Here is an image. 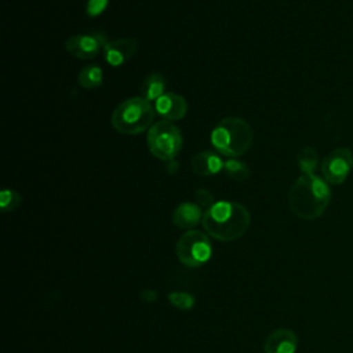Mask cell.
I'll list each match as a JSON object with an SVG mask.
<instances>
[{"label": "cell", "instance_id": "cell-1", "mask_svg": "<svg viewBox=\"0 0 353 353\" xmlns=\"http://www.w3.org/2000/svg\"><path fill=\"white\" fill-rule=\"evenodd\" d=\"M287 201L295 216L313 221L325 212L331 201V189L324 178L316 174H301L290 188Z\"/></svg>", "mask_w": 353, "mask_h": 353}, {"label": "cell", "instance_id": "cell-2", "mask_svg": "<svg viewBox=\"0 0 353 353\" xmlns=\"http://www.w3.org/2000/svg\"><path fill=\"white\" fill-rule=\"evenodd\" d=\"M251 223L248 210L236 201H215L204 211L201 225L208 236L228 243L240 239Z\"/></svg>", "mask_w": 353, "mask_h": 353}, {"label": "cell", "instance_id": "cell-3", "mask_svg": "<svg viewBox=\"0 0 353 353\" xmlns=\"http://www.w3.org/2000/svg\"><path fill=\"white\" fill-rule=\"evenodd\" d=\"M210 141L218 153L229 159H236L247 153L251 148L254 131L244 119L228 116L215 124Z\"/></svg>", "mask_w": 353, "mask_h": 353}, {"label": "cell", "instance_id": "cell-4", "mask_svg": "<svg viewBox=\"0 0 353 353\" xmlns=\"http://www.w3.org/2000/svg\"><path fill=\"white\" fill-rule=\"evenodd\" d=\"M154 106L143 97H132L120 102L112 116V127L124 135H138L149 130L154 123Z\"/></svg>", "mask_w": 353, "mask_h": 353}, {"label": "cell", "instance_id": "cell-5", "mask_svg": "<svg viewBox=\"0 0 353 353\" xmlns=\"http://www.w3.org/2000/svg\"><path fill=\"white\" fill-rule=\"evenodd\" d=\"M148 148L152 156L161 161H172L181 152L182 134L171 121H156L149 130L146 137Z\"/></svg>", "mask_w": 353, "mask_h": 353}, {"label": "cell", "instance_id": "cell-6", "mask_svg": "<svg viewBox=\"0 0 353 353\" xmlns=\"http://www.w3.org/2000/svg\"><path fill=\"white\" fill-rule=\"evenodd\" d=\"M175 254L179 262L186 268L204 265L212 254L208 234L196 229L186 230L175 244Z\"/></svg>", "mask_w": 353, "mask_h": 353}, {"label": "cell", "instance_id": "cell-7", "mask_svg": "<svg viewBox=\"0 0 353 353\" xmlns=\"http://www.w3.org/2000/svg\"><path fill=\"white\" fill-rule=\"evenodd\" d=\"M353 168V153L349 148H336L331 150L321 161L323 178L331 185H341L349 176Z\"/></svg>", "mask_w": 353, "mask_h": 353}, {"label": "cell", "instance_id": "cell-8", "mask_svg": "<svg viewBox=\"0 0 353 353\" xmlns=\"http://www.w3.org/2000/svg\"><path fill=\"white\" fill-rule=\"evenodd\" d=\"M108 40L103 33H81L66 39L63 47L66 52L79 59H92L106 46Z\"/></svg>", "mask_w": 353, "mask_h": 353}, {"label": "cell", "instance_id": "cell-9", "mask_svg": "<svg viewBox=\"0 0 353 353\" xmlns=\"http://www.w3.org/2000/svg\"><path fill=\"white\" fill-rule=\"evenodd\" d=\"M138 51V41L134 37L114 39L103 47V58L110 66H120L130 61Z\"/></svg>", "mask_w": 353, "mask_h": 353}, {"label": "cell", "instance_id": "cell-10", "mask_svg": "<svg viewBox=\"0 0 353 353\" xmlns=\"http://www.w3.org/2000/svg\"><path fill=\"white\" fill-rule=\"evenodd\" d=\"M188 101L176 92H165L154 101L156 114L167 121L181 120L188 113Z\"/></svg>", "mask_w": 353, "mask_h": 353}, {"label": "cell", "instance_id": "cell-11", "mask_svg": "<svg viewBox=\"0 0 353 353\" xmlns=\"http://www.w3.org/2000/svg\"><path fill=\"white\" fill-rule=\"evenodd\" d=\"M298 349V336L290 328L273 330L263 342L265 353H295Z\"/></svg>", "mask_w": 353, "mask_h": 353}, {"label": "cell", "instance_id": "cell-12", "mask_svg": "<svg viewBox=\"0 0 353 353\" xmlns=\"http://www.w3.org/2000/svg\"><path fill=\"white\" fill-rule=\"evenodd\" d=\"M203 210L197 203L183 201L175 207L172 212V223L185 230H190L203 219Z\"/></svg>", "mask_w": 353, "mask_h": 353}, {"label": "cell", "instance_id": "cell-13", "mask_svg": "<svg viewBox=\"0 0 353 353\" xmlns=\"http://www.w3.org/2000/svg\"><path fill=\"white\" fill-rule=\"evenodd\" d=\"M223 164L225 161H222L216 153L211 150H203L193 156L190 167L196 175L210 176L221 172L223 170Z\"/></svg>", "mask_w": 353, "mask_h": 353}, {"label": "cell", "instance_id": "cell-14", "mask_svg": "<svg viewBox=\"0 0 353 353\" xmlns=\"http://www.w3.org/2000/svg\"><path fill=\"white\" fill-rule=\"evenodd\" d=\"M167 87V79L164 74L153 72L149 76H146L141 84V92L145 99L149 102L157 101L163 94H165Z\"/></svg>", "mask_w": 353, "mask_h": 353}, {"label": "cell", "instance_id": "cell-15", "mask_svg": "<svg viewBox=\"0 0 353 353\" xmlns=\"http://www.w3.org/2000/svg\"><path fill=\"white\" fill-rule=\"evenodd\" d=\"M103 81V72L102 68L98 65H87L84 66L77 74V83L81 88L94 90L102 85Z\"/></svg>", "mask_w": 353, "mask_h": 353}, {"label": "cell", "instance_id": "cell-16", "mask_svg": "<svg viewBox=\"0 0 353 353\" xmlns=\"http://www.w3.org/2000/svg\"><path fill=\"white\" fill-rule=\"evenodd\" d=\"M296 163L302 174H314L319 165V154L314 148L305 146L296 154Z\"/></svg>", "mask_w": 353, "mask_h": 353}, {"label": "cell", "instance_id": "cell-17", "mask_svg": "<svg viewBox=\"0 0 353 353\" xmlns=\"http://www.w3.org/2000/svg\"><path fill=\"white\" fill-rule=\"evenodd\" d=\"M223 172L233 181H245L251 171H250V167L241 161V160H237V159H229L225 161L223 164Z\"/></svg>", "mask_w": 353, "mask_h": 353}, {"label": "cell", "instance_id": "cell-18", "mask_svg": "<svg viewBox=\"0 0 353 353\" xmlns=\"http://www.w3.org/2000/svg\"><path fill=\"white\" fill-rule=\"evenodd\" d=\"M22 203V196L14 189H3L0 193V207L4 212L14 211Z\"/></svg>", "mask_w": 353, "mask_h": 353}, {"label": "cell", "instance_id": "cell-19", "mask_svg": "<svg viewBox=\"0 0 353 353\" xmlns=\"http://www.w3.org/2000/svg\"><path fill=\"white\" fill-rule=\"evenodd\" d=\"M168 302L179 310H190L194 306V296L183 291H172L168 294Z\"/></svg>", "mask_w": 353, "mask_h": 353}, {"label": "cell", "instance_id": "cell-20", "mask_svg": "<svg viewBox=\"0 0 353 353\" xmlns=\"http://www.w3.org/2000/svg\"><path fill=\"white\" fill-rule=\"evenodd\" d=\"M194 200H196V203H197L201 208H205V210L210 208V207L215 203L212 193H211L208 189H204V188L196 189V192H194Z\"/></svg>", "mask_w": 353, "mask_h": 353}, {"label": "cell", "instance_id": "cell-21", "mask_svg": "<svg viewBox=\"0 0 353 353\" xmlns=\"http://www.w3.org/2000/svg\"><path fill=\"white\" fill-rule=\"evenodd\" d=\"M108 3L109 0H87V6H85L87 15L91 18L98 17L105 11V8L108 7Z\"/></svg>", "mask_w": 353, "mask_h": 353}, {"label": "cell", "instance_id": "cell-22", "mask_svg": "<svg viewBox=\"0 0 353 353\" xmlns=\"http://www.w3.org/2000/svg\"><path fill=\"white\" fill-rule=\"evenodd\" d=\"M141 299L143 301V302H146V303H153V302H156L157 301V291H154L153 288H143L142 291H141Z\"/></svg>", "mask_w": 353, "mask_h": 353}]
</instances>
